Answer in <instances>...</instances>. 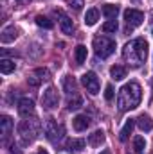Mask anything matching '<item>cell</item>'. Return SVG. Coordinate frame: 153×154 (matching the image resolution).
Here are the masks:
<instances>
[{
	"instance_id": "1",
	"label": "cell",
	"mask_w": 153,
	"mask_h": 154,
	"mask_svg": "<svg viewBox=\"0 0 153 154\" xmlns=\"http://www.w3.org/2000/svg\"><path fill=\"white\" fill-rule=\"evenodd\" d=\"M142 99V90L137 82H128L119 90L117 95V108L119 111H128V109H135L141 104Z\"/></svg>"
},
{
	"instance_id": "2",
	"label": "cell",
	"mask_w": 153,
	"mask_h": 154,
	"mask_svg": "<svg viewBox=\"0 0 153 154\" xmlns=\"http://www.w3.org/2000/svg\"><path fill=\"white\" fill-rule=\"evenodd\" d=\"M122 57L132 66H141L148 57V43L142 38H137L126 43V47L122 48Z\"/></svg>"
},
{
	"instance_id": "3",
	"label": "cell",
	"mask_w": 153,
	"mask_h": 154,
	"mask_svg": "<svg viewBox=\"0 0 153 154\" xmlns=\"http://www.w3.org/2000/svg\"><path fill=\"white\" fill-rule=\"evenodd\" d=\"M40 133V122L38 120H22L18 124V134H20V140L24 145H29Z\"/></svg>"
},
{
	"instance_id": "4",
	"label": "cell",
	"mask_w": 153,
	"mask_h": 154,
	"mask_svg": "<svg viewBox=\"0 0 153 154\" xmlns=\"http://www.w3.org/2000/svg\"><path fill=\"white\" fill-rule=\"evenodd\" d=\"M114 50H115V41L112 38H108V36L94 38V52H96L97 57L106 59V57H110L114 54Z\"/></svg>"
},
{
	"instance_id": "5",
	"label": "cell",
	"mask_w": 153,
	"mask_h": 154,
	"mask_svg": "<svg viewBox=\"0 0 153 154\" xmlns=\"http://www.w3.org/2000/svg\"><path fill=\"white\" fill-rule=\"evenodd\" d=\"M43 131H45V136H47L49 142H58V140L63 136V127L58 125V122H56L54 118H47V120H45Z\"/></svg>"
},
{
	"instance_id": "6",
	"label": "cell",
	"mask_w": 153,
	"mask_h": 154,
	"mask_svg": "<svg viewBox=\"0 0 153 154\" xmlns=\"http://www.w3.org/2000/svg\"><path fill=\"white\" fill-rule=\"evenodd\" d=\"M41 104H43V108L45 109H54V108H58V104H60V95H58V90L54 88V86H49L45 91H43V95H41Z\"/></svg>"
},
{
	"instance_id": "7",
	"label": "cell",
	"mask_w": 153,
	"mask_h": 154,
	"mask_svg": "<svg viewBox=\"0 0 153 154\" xmlns=\"http://www.w3.org/2000/svg\"><path fill=\"white\" fill-rule=\"evenodd\" d=\"M124 22H126V25L130 29L132 27H139L144 22V13L139 11V9H126L124 11Z\"/></svg>"
},
{
	"instance_id": "8",
	"label": "cell",
	"mask_w": 153,
	"mask_h": 154,
	"mask_svg": "<svg viewBox=\"0 0 153 154\" xmlns=\"http://www.w3.org/2000/svg\"><path fill=\"white\" fill-rule=\"evenodd\" d=\"M81 84L86 88V91H90L92 95H96L99 91V79L94 72H86L81 75Z\"/></svg>"
},
{
	"instance_id": "9",
	"label": "cell",
	"mask_w": 153,
	"mask_h": 154,
	"mask_svg": "<svg viewBox=\"0 0 153 154\" xmlns=\"http://www.w3.org/2000/svg\"><path fill=\"white\" fill-rule=\"evenodd\" d=\"M18 113H20V116H24V118L33 115L34 113V102L31 99H20L18 100Z\"/></svg>"
},
{
	"instance_id": "10",
	"label": "cell",
	"mask_w": 153,
	"mask_h": 154,
	"mask_svg": "<svg viewBox=\"0 0 153 154\" xmlns=\"http://www.w3.org/2000/svg\"><path fill=\"white\" fill-rule=\"evenodd\" d=\"M16 38H18V29L15 25H7L2 31V34H0V41L2 43H13Z\"/></svg>"
},
{
	"instance_id": "11",
	"label": "cell",
	"mask_w": 153,
	"mask_h": 154,
	"mask_svg": "<svg viewBox=\"0 0 153 154\" xmlns=\"http://www.w3.org/2000/svg\"><path fill=\"white\" fill-rule=\"evenodd\" d=\"M72 125H74V129L76 131H86L88 129V125H90V118L86 115H77L72 118Z\"/></svg>"
},
{
	"instance_id": "12",
	"label": "cell",
	"mask_w": 153,
	"mask_h": 154,
	"mask_svg": "<svg viewBox=\"0 0 153 154\" xmlns=\"http://www.w3.org/2000/svg\"><path fill=\"white\" fill-rule=\"evenodd\" d=\"M133 127H135V120H133V118L126 120V122H124V125H122V129H121V133H119V140H121V142H126V140L130 138V134H132Z\"/></svg>"
},
{
	"instance_id": "13",
	"label": "cell",
	"mask_w": 153,
	"mask_h": 154,
	"mask_svg": "<svg viewBox=\"0 0 153 154\" xmlns=\"http://www.w3.org/2000/svg\"><path fill=\"white\" fill-rule=\"evenodd\" d=\"M0 129H2V134H4V142H7V138L11 134V129H13V120L7 115H4L0 118Z\"/></svg>"
},
{
	"instance_id": "14",
	"label": "cell",
	"mask_w": 153,
	"mask_h": 154,
	"mask_svg": "<svg viewBox=\"0 0 153 154\" xmlns=\"http://www.w3.org/2000/svg\"><path fill=\"white\" fill-rule=\"evenodd\" d=\"M137 125H139V129H141V131L148 133V131H151V129H153V120L148 115H144V113H142V115L137 118Z\"/></svg>"
},
{
	"instance_id": "15",
	"label": "cell",
	"mask_w": 153,
	"mask_h": 154,
	"mask_svg": "<svg viewBox=\"0 0 153 154\" xmlns=\"http://www.w3.org/2000/svg\"><path fill=\"white\" fill-rule=\"evenodd\" d=\"M60 16H61V20H60V27H61V31H63L65 34H72V32H74V23H72V20H70L69 16L61 14V13H60Z\"/></svg>"
},
{
	"instance_id": "16",
	"label": "cell",
	"mask_w": 153,
	"mask_h": 154,
	"mask_svg": "<svg viewBox=\"0 0 153 154\" xmlns=\"http://www.w3.org/2000/svg\"><path fill=\"white\" fill-rule=\"evenodd\" d=\"M15 68H16V63H15V61L2 57V61H0V72H2L4 75H7V74L15 72Z\"/></svg>"
},
{
	"instance_id": "17",
	"label": "cell",
	"mask_w": 153,
	"mask_h": 154,
	"mask_svg": "<svg viewBox=\"0 0 153 154\" xmlns=\"http://www.w3.org/2000/svg\"><path fill=\"white\" fill-rule=\"evenodd\" d=\"M103 142H105V133H103V131H94V133L88 136V143H90L92 147H99Z\"/></svg>"
},
{
	"instance_id": "18",
	"label": "cell",
	"mask_w": 153,
	"mask_h": 154,
	"mask_svg": "<svg viewBox=\"0 0 153 154\" xmlns=\"http://www.w3.org/2000/svg\"><path fill=\"white\" fill-rule=\"evenodd\" d=\"M63 90L69 95H76V81H74L72 75H67L63 79Z\"/></svg>"
},
{
	"instance_id": "19",
	"label": "cell",
	"mask_w": 153,
	"mask_h": 154,
	"mask_svg": "<svg viewBox=\"0 0 153 154\" xmlns=\"http://www.w3.org/2000/svg\"><path fill=\"white\" fill-rule=\"evenodd\" d=\"M110 75H112L114 81H122V79L126 77V68L121 66V65H114V66L110 68Z\"/></svg>"
},
{
	"instance_id": "20",
	"label": "cell",
	"mask_w": 153,
	"mask_h": 154,
	"mask_svg": "<svg viewBox=\"0 0 153 154\" xmlns=\"http://www.w3.org/2000/svg\"><path fill=\"white\" fill-rule=\"evenodd\" d=\"M103 14H105L108 20H115L117 14H119V7L114 5V4H106V5H103Z\"/></svg>"
},
{
	"instance_id": "21",
	"label": "cell",
	"mask_w": 153,
	"mask_h": 154,
	"mask_svg": "<svg viewBox=\"0 0 153 154\" xmlns=\"http://www.w3.org/2000/svg\"><path fill=\"white\" fill-rule=\"evenodd\" d=\"M99 20V11L97 9H88L86 14H85V23L86 25H96Z\"/></svg>"
},
{
	"instance_id": "22",
	"label": "cell",
	"mask_w": 153,
	"mask_h": 154,
	"mask_svg": "<svg viewBox=\"0 0 153 154\" xmlns=\"http://www.w3.org/2000/svg\"><path fill=\"white\" fill-rule=\"evenodd\" d=\"M83 149H85V140H69V143H67L69 152H79Z\"/></svg>"
},
{
	"instance_id": "23",
	"label": "cell",
	"mask_w": 153,
	"mask_h": 154,
	"mask_svg": "<svg viewBox=\"0 0 153 154\" xmlns=\"http://www.w3.org/2000/svg\"><path fill=\"white\" fill-rule=\"evenodd\" d=\"M81 106H83V99H81L77 93L76 95H72V97L67 100V109H70V111H72V109H77V108H81Z\"/></svg>"
},
{
	"instance_id": "24",
	"label": "cell",
	"mask_w": 153,
	"mask_h": 154,
	"mask_svg": "<svg viewBox=\"0 0 153 154\" xmlns=\"http://www.w3.org/2000/svg\"><path fill=\"white\" fill-rule=\"evenodd\" d=\"M86 61V47L85 45H77L76 47V63L83 65Z\"/></svg>"
},
{
	"instance_id": "25",
	"label": "cell",
	"mask_w": 153,
	"mask_h": 154,
	"mask_svg": "<svg viewBox=\"0 0 153 154\" xmlns=\"http://www.w3.org/2000/svg\"><path fill=\"white\" fill-rule=\"evenodd\" d=\"M133 149H135L137 154H142L144 149H146V140H144L142 136H135V138H133Z\"/></svg>"
},
{
	"instance_id": "26",
	"label": "cell",
	"mask_w": 153,
	"mask_h": 154,
	"mask_svg": "<svg viewBox=\"0 0 153 154\" xmlns=\"http://www.w3.org/2000/svg\"><path fill=\"white\" fill-rule=\"evenodd\" d=\"M36 25H38V27H43V29H52V27H54V23H52L47 16H43V14H38V16H36Z\"/></svg>"
},
{
	"instance_id": "27",
	"label": "cell",
	"mask_w": 153,
	"mask_h": 154,
	"mask_svg": "<svg viewBox=\"0 0 153 154\" xmlns=\"http://www.w3.org/2000/svg\"><path fill=\"white\" fill-rule=\"evenodd\" d=\"M103 31H105V32H115V31H117V22H115V20L105 22V23H103Z\"/></svg>"
},
{
	"instance_id": "28",
	"label": "cell",
	"mask_w": 153,
	"mask_h": 154,
	"mask_svg": "<svg viewBox=\"0 0 153 154\" xmlns=\"http://www.w3.org/2000/svg\"><path fill=\"white\" fill-rule=\"evenodd\" d=\"M69 4H70V7H72L74 11H81V9H83V5H85V2H83V0H69Z\"/></svg>"
},
{
	"instance_id": "29",
	"label": "cell",
	"mask_w": 153,
	"mask_h": 154,
	"mask_svg": "<svg viewBox=\"0 0 153 154\" xmlns=\"http://www.w3.org/2000/svg\"><path fill=\"white\" fill-rule=\"evenodd\" d=\"M105 99H106V100H112V99H114V88H112V84H108V86L105 88Z\"/></svg>"
},
{
	"instance_id": "30",
	"label": "cell",
	"mask_w": 153,
	"mask_h": 154,
	"mask_svg": "<svg viewBox=\"0 0 153 154\" xmlns=\"http://www.w3.org/2000/svg\"><path fill=\"white\" fill-rule=\"evenodd\" d=\"M34 74L40 75V79H49V70H47V68H36Z\"/></svg>"
},
{
	"instance_id": "31",
	"label": "cell",
	"mask_w": 153,
	"mask_h": 154,
	"mask_svg": "<svg viewBox=\"0 0 153 154\" xmlns=\"http://www.w3.org/2000/svg\"><path fill=\"white\" fill-rule=\"evenodd\" d=\"M16 4H20V5H25V4H29V2H33V0H15Z\"/></svg>"
},
{
	"instance_id": "32",
	"label": "cell",
	"mask_w": 153,
	"mask_h": 154,
	"mask_svg": "<svg viewBox=\"0 0 153 154\" xmlns=\"http://www.w3.org/2000/svg\"><path fill=\"white\" fill-rule=\"evenodd\" d=\"M38 79H29V84H31V86H38Z\"/></svg>"
},
{
	"instance_id": "33",
	"label": "cell",
	"mask_w": 153,
	"mask_h": 154,
	"mask_svg": "<svg viewBox=\"0 0 153 154\" xmlns=\"http://www.w3.org/2000/svg\"><path fill=\"white\" fill-rule=\"evenodd\" d=\"M101 154H112V151L110 149H105V151H101Z\"/></svg>"
},
{
	"instance_id": "34",
	"label": "cell",
	"mask_w": 153,
	"mask_h": 154,
	"mask_svg": "<svg viewBox=\"0 0 153 154\" xmlns=\"http://www.w3.org/2000/svg\"><path fill=\"white\" fill-rule=\"evenodd\" d=\"M36 154H49V152H47V151H38Z\"/></svg>"
},
{
	"instance_id": "35",
	"label": "cell",
	"mask_w": 153,
	"mask_h": 154,
	"mask_svg": "<svg viewBox=\"0 0 153 154\" xmlns=\"http://www.w3.org/2000/svg\"><path fill=\"white\" fill-rule=\"evenodd\" d=\"M151 86H153V81H151Z\"/></svg>"
},
{
	"instance_id": "36",
	"label": "cell",
	"mask_w": 153,
	"mask_h": 154,
	"mask_svg": "<svg viewBox=\"0 0 153 154\" xmlns=\"http://www.w3.org/2000/svg\"><path fill=\"white\" fill-rule=\"evenodd\" d=\"M151 34H153V31H151Z\"/></svg>"
}]
</instances>
